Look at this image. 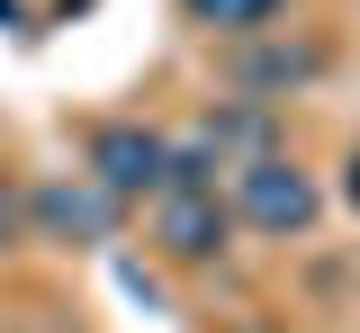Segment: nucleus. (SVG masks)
<instances>
[{
    "mask_svg": "<svg viewBox=\"0 0 360 333\" xmlns=\"http://www.w3.org/2000/svg\"><path fill=\"white\" fill-rule=\"evenodd\" d=\"M342 198H352V207H360V153H352V162H342Z\"/></svg>",
    "mask_w": 360,
    "mask_h": 333,
    "instance_id": "0eeeda50",
    "label": "nucleus"
},
{
    "mask_svg": "<svg viewBox=\"0 0 360 333\" xmlns=\"http://www.w3.org/2000/svg\"><path fill=\"white\" fill-rule=\"evenodd\" d=\"M18 226H27V198H18V190H9V181H0V252L18 243Z\"/></svg>",
    "mask_w": 360,
    "mask_h": 333,
    "instance_id": "423d86ee",
    "label": "nucleus"
},
{
    "mask_svg": "<svg viewBox=\"0 0 360 333\" xmlns=\"http://www.w3.org/2000/svg\"><path fill=\"white\" fill-rule=\"evenodd\" d=\"M27 216H37L54 243H108V226H117V198L99 190V181H45V190L27 198Z\"/></svg>",
    "mask_w": 360,
    "mask_h": 333,
    "instance_id": "7ed1b4c3",
    "label": "nucleus"
},
{
    "mask_svg": "<svg viewBox=\"0 0 360 333\" xmlns=\"http://www.w3.org/2000/svg\"><path fill=\"white\" fill-rule=\"evenodd\" d=\"M162 252L172 261H217L225 252V198L217 190H162Z\"/></svg>",
    "mask_w": 360,
    "mask_h": 333,
    "instance_id": "20e7f679",
    "label": "nucleus"
},
{
    "mask_svg": "<svg viewBox=\"0 0 360 333\" xmlns=\"http://www.w3.org/2000/svg\"><path fill=\"white\" fill-rule=\"evenodd\" d=\"M234 216L262 226V235H307L315 226V181L288 162V153H262L234 171Z\"/></svg>",
    "mask_w": 360,
    "mask_h": 333,
    "instance_id": "f257e3e1",
    "label": "nucleus"
},
{
    "mask_svg": "<svg viewBox=\"0 0 360 333\" xmlns=\"http://www.w3.org/2000/svg\"><path fill=\"white\" fill-rule=\"evenodd\" d=\"M270 9L279 0H189V18L217 27V37H252V27H270Z\"/></svg>",
    "mask_w": 360,
    "mask_h": 333,
    "instance_id": "39448f33",
    "label": "nucleus"
},
{
    "mask_svg": "<svg viewBox=\"0 0 360 333\" xmlns=\"http://www.w3.org/2000/svg\"><path fill=\"white\" fill-rule=\"evenodd\" d=\"M162 171H172V144L153 136V126H99V136H90V181L108 198L162 190Z\"/></svg>",
    "mask_w": 360,
    "mask_h": 333,
    "instance_id": "f03ea898",
    "label": "nucleus"
}]
</instances>
